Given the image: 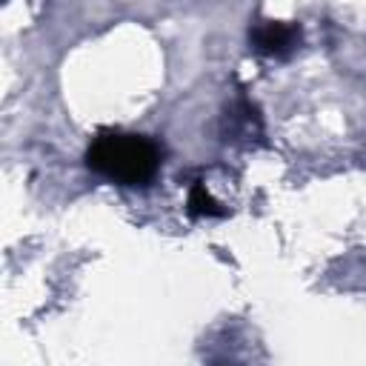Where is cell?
Segmentation results:
<instances>
[{"mask_svg": "<svg viewBox=\"0 0 366 366\" xmlns=\"http://www.w3.org/2000/svg\"><path fill=\"white\" fill-rule=\"evenodd\" d=\"M189 214L192 217H220V214H226V209L206 192V186L203 183H194L192 189H189Z\"/></svg>", "mask_w": 366, "mask_h": 366, "instance_id": "3957f363", "label": "cell"}, {"mask_svg": "<svg viewBox=\"0 0 366 366\" xmlns=\"http://www.w3.org/2000/svg\"><path fill=\"white\" fill-rule=\"evenodd\" d=\"M89 169L97 174L123 183V186H143L160 169V149L149 137L126 134V132H103L92 140L86 152Z\"/></svg>", "mask_w": 366, "mask_h": 366, "instance_id": "6da1fadb", "label": "cell"}, {"mask_svg": "<svg viewBox=\"0 0 366 366\" xmlns=\"http://www.w3.org/2000/svg\"><path fill=\"white\" fill-rule=\"evenodd\" d=\"M300 40V29L295 23H283V20H266L260 26H254L252 31V43L260 54L269 57H283L289 54Z\"/></svg>", "mask_w": 366, "mask_h": 366, "instance_id": "7a4b0ae2", "label": "cell"}]
</instances>
